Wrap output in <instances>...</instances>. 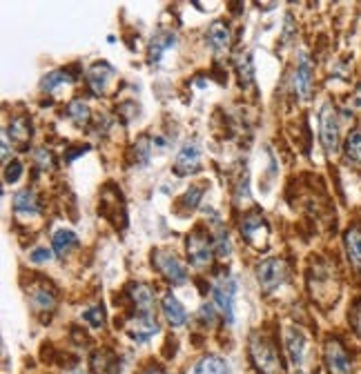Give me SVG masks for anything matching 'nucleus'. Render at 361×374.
Returning <instances> with one entry per match:
<instances>
[{
    "label": "nucleus",
    "mask_w": 361,
    "mask_h": 374,
    "mask_svg": "<svg viewBox=\"0 0 361 374\" xmlns=\"http://www.w3.org/2000/svg\"><path fill=\"white\" fill-rule=\"evenodd\" d=\"M201 198H203V185H192L190 190L178 198V205L183 210H194L198 203H201Z\"/></svg>",
    "instance_id": "c85d7f7f"
},
{
    "label": "nucleus",
    "mask_w": 361,
    "mask_h": 374,
    "mask_svg": "<svg viewBox=\"0 0 361 374\" xmlns=\"http://www.w3.org/2000/svg\"><path fill=\"white\" fill-rule=\"evenodd\" d=\"M85 152H89V145H78V147L71 149V154H67V156H65V161L69 163V161H74L76 156H83Z\"/></svg>",
    "instance_id": "c9c22d12"
},
{
    "label": "nucleus",
    "mask_w": 361,
    "mask_h": 374,
    "mask_svg": "<svg viewBox=\"0 0 361 374\" xmlns=\"http://www.w3.org/2000/svg\"><path fill=\"white\" fill-rule=\"evenodd\" d=\"M297 374H308V372H297Z\"/></svg>",
    "instance_id": "a19ab883"
},
{
    "label": "nucleus",
    "mask_w": 361,
    "mask_h": 374,
    "mask_svg": "<svg viewBox=\"0 0 361 374\" xmlns=\"http://www.w3.org/2000/svg\"><path fill=\"white\" fill-rule=\"evenodd\" d=\"M241 236L250 243L252 248H268V238H270V226H268V221L261 212H250L241 218Z\"/></svg>",
    "instance_id": "39448f33"
},
{
    "label": "nucleus",
    "mask_w": 361,
    "mask_h": 374,
    "mask_svg": "<svg viewBox=\"0 0 361 374\" xmlns=\"http://www.w3.org/2000/svg\"><path fill=\"white\" fill-rule=\"evenodd\" d=\"M208 45L214 49V51H223L230 47V41H232V31H230V25L225 21H214L208 29V36H205Z\"/></svg>",
    "instance_id": "aec40b11"
},
{
    "label": "nucleus",
    "mask_w": 361,
    "mask_h": 374,
    "mask_svg": "<svg viewBox=\"0 0 361 374\" xmlns=\"http://www.w3.org/2000/svg\"><path fill=\"white\" fill-rule=\"evenodd\" d=\"M285 352L288 357H290V363L295 368H299L303 363V357H305V336L301 330L297 328H288L285 330Z\"/></svg>",
    "instance_id": "2eb2a0df"
},
{
    "label": "nucleus",
    "mask_w": 361,
    "mask_h": 374,
    "mask_svg": "<svg viewBox=\"0 0 361 374\" xmlns=\"http://www.w3.org/2000/svg\"><path fill=\"white\" fill-rule=\"evenodd\" d=\"M132 303L136 305V314H154V290L148 283H132L128 288Z\"/></svg>",
    "instance_id": "4468645a"
},
{
    "label": "nucleus",
    "mask_w": 361,
    "mask_h": 374,
    "mask_svg": "<svg viewBox=\"0 0 361 374\" xmlns=\"http://www.w3.org/2000/svg\"><path fill=\"white\" fill-rule=\"evenodd\" d=\"M315 74H312V61L308 54H299V63L295 71V89L301 101H310L312 87H315Z\"/></svg>",
    "instance_id": "9d476101"
},
{
    "label": "nucleus",
    "mask_w": 361,
    "mask_h": 374,
    "mask_svg": "<svg viewBox=\"0 0 361 374\" xmlns=\"http://www.w3.org/2000/svg\"><path fill=\"white\" fill-rule=\"evenodd\" d=\"M67 374H87V372H83V370H71V372H67Z\"/></svg>",
    "instance_id": "ea45409f"
},
{
    "label": "nucleus",
    "mask_w": 361,
    "mask_h": 374,
    "mask_svg": "<svg viewBox=\"0 0 361 374\" xmlns=\"http://www.w3.org/2000/svg\"><path fill=\"white\" fill-rule=\"evenodd\" d=\"M350 325L361 336V298H357L350 305Z\"/></svg>",
    "instance_id": "473e14b6"
},
{
    "label": "nucleus",
    "mask_w": 361,
    "mask_h": 374,
    "mask_svg": "<svg viewBox=\"0 0 361 374\" xmlns=\"http://www.w3.org/2000/svg\"><path fill=\"white\" fill-rule=\"evenodd\" d=\"M344 243H346V254L350 258L352 268L357 272H361V228L359 226L348 228V232L344 236Z\"/></svg>",
    "instance_id": "4be33fe9"
},
{
    "label": "nucleus",
    "mask_w": 361,
    "mask_h": 374,
    "mask_svg": "<svg viewBox=\"0 0 361 374\" xmlns=\"http://www.w3.org/2000/svg\"><path fill=\"white\" fill-rule=\"evenodd\" d=\"M198 314H201V319L203 321H208V323H214V308L208 303V305H203L201 308V312H198Z\"/></svg>",
    "instance_id": "e433bc0d"
},
{
    "label": "nucleus",
    "mask_w": 361,
    "mask_h": 374,
    "mask_svg": "<svg viewBox=\"0 0 361 374\" xmlns=\"http://www.w3.org/2000/svg\"><path fill=\"white\" fill-rule=\"evenodd\" d=\"M150 145H152V141H150L148 136H143V138L136 143V147H134V158H136L138 165H146V163L150 161Z\"/></svg>",
    "instance_id": "7c9ffc66"
},
{
    "label": "nucleus",
    "mask_w": 361,
    "mask_h": 374,
    "mask_svg": "<svg viewBox=\"0 0 361 374\" xmlns=\"http://www.w3.org/2000/svg\"><path fill=\"white\" fill-rule=\"evenodd\" d=\"M346 158L355 165H361V129H352L344 145Z\"/></svg>",
    "instance_id": "a878e982"
},
{
    "label": "nucleus",
    "mask_w": 361,
    "mask_h": 374,
    "mask_svg": "<svg viewBox=\"0 0 361 374\" xmlns=\"http://www.w3.org/2000/svg\"><path fill=\"white\" fill-rule=\"evenodd\" d=\"M114 76H116L114 67L107 61H98L87 69V85L96 94V96H103V94L107 91V85L112 83Z\"/></svg>",
    "instance_id": "f8f14e48"
},
{
    "label": "nucleus",
    "mask_w": 361,
    "mask_h": 374,
    "mask_svg": "<svg viewBox=\"0 0 361 374\" xmlns=\"http://www.w3.org/2000/svg\"><path fill=\"white\" fill-rule=\"evenodd\" d=\"M3 161L5 165L9 163V138L7 136H3Z\"/></svg>",
    "instance_id": "4c0bfd02"
},
{
    "label": "nucleus",
    "mask_w": 361,
    "mask_h": 374,
    "mask_svg": "<svg viewBox=\"0 0 361 374\" xmlns=\"http://www.w3.org/2000/svg\"><path fill=\"white\" fill-rule=\"evenodd\" d=\"M237 69H239V79H241L243 89H250L252 85H255V65H252L250 56H243V59L239 61V65H237Z\"/></svg>",
    "instance_id": "cd10ccee"
},
{
    "label": "nucleus",
    "mask_w": 361,
    "mask_h": 374,
    "mask_svg": "<svg viewBox=\"0 0 361 374\" xmlns=\"http://www.w3.org/2000/svg\"><path fill=\"white\" fill-rule=\"evenodd\" d=\"M141 374H168L163 368H154V365H150V368H146Z\"/></svg>",
    "instance_id": "58836bf2"
},
{
    "label": "nucleus",
    "mask_w": 361,
    "mask_h": 374,
    "mask_svg": "<svg viewBox=\"0 0 361 374\" xmlns=\"http://www.w3.org/2000/svg\"><path fill=\"white\" fill-rule=\"evenodd\" d=\"M3 176H5V183L9 185V183H16L18 178L23 176V163L21 161H9L7 165H5V172H3Z\"/></svg>",
    "instance_id": "2f4dec72"
},
{
    "label": "nucleus",
    "mask_w": 361,
    "mask_h": 374,
    "mask_svg": "<svg viewBox=\"0 0 361 374\" xmlns=\"http://www.w3.org/2000/svg\"><path fill=\"white\" fill-rule=\"evenodd\" d=\"M288 276V266L283 258H265L257 266V278L259 285L265 292H273L279 285H283V280Z\"/></svg>",
    "instance_id": "0eeeda50"
},
{
    "label": "nucleus",
    "mask_w": 361,
    "mask_h": 374,
    "mask_svg": "<svg viewBox=\"0 0 361 374\" xmlns=\"http://www.w3.org/2000/svg\"><path fill=\"white\" fill-rule=\"evenodd\" d=\"M214 254V241L210 232L201 226H196L188 234V256L194 268H205Z\"/></svg>",
    "instance_id": "20e7f679"
},
{
    "label": "nucleus",
    "mask_w": 361,
    "mask_h": 374,
    "mask_svg": "<svg viewBox=\"0 0 361 374\" xmlns=\"http://www.w3.org/2000/svg\"><path fill=\"white\" fill-rule=\"evenodd\" d=\"M29 303L39 314L54 312V308H56V292H54L51 288H47L45 283L34 285L29 290Z\"/></svg>",
    "instance_id": "dca6fc26"
},
{
    "label": "nucleus",
    "mask_w": 361,
    "mask_h": 374,
    "mask_svg": "<svg viewBox=\"0 0 361 374\" xmlns=\"http://www.w3.org/2000/svg\"><path fill=\"white\" fill-rule=\"evenodd\" d=\"M319 138L321 145L328 154H337L339 145H341V129H339V118H337V109L332 103H326L319 111Z\"/></svg>",
    "instance_id": "7ed1b4c3"
},
{
    "label": "nucleus",
    "mask_w": 361,
    "mask_h": 374,
    "mask_svg": "<svg viewBox=\"0 0 361 374\" xmlns=\"http://www.w3.org/2000/svg\"><path fill=\"white\" fill-rule=\"evenodd\" d=\"M41 210H43L41 198L34 190H29V187L14 196V212L18 216H36V214H41Z\"/></svg>",
    "instance_id": "f3484780"
},
{
    "label": "nucleus",
    "mask_w": 361,
    "mask_h": 374,
    "mask_svg": "<svg viewBox=\"0 0 361 374\" xmlns=\"http://www.w3.org/2000/svg\"><path fill=\"white\" fill-rule=\"evenodd\" d=\"M51 246H54V252H56L59 256H67L71 250H74L78 246V238L74 232L69 230H59L56 234L51 236Z\"/></svg>",
    "instance_id": "b1692460"
},
{
    "label": "nucleus",
    "mask_w": 361,
    "mask_h": 374,
    "mask_svg": "<svg viewBox=\"0 0 361 374\" xmlns=\"http://www.w3.org/2000/svg\"><path fill=\"white\" fill-rule=\"evenodd\" d=\"M176 43V34L172 29H158L154 36H152V41H150V49H148V61L152 65H156L161 59H163V54L168 49H172Z\"/></svg>",
    "instance_id": "ddd939ff"
},
{
    "label": "nucleus",
    "mask_w": 361,
    "mask_h": 374,
    "mask_svg": "<svg viewBox=\"0 0 361 374\" xmlns=\"http://www.w3.org/2000/svg\"><path fill=\"white\" fill-rule=\"evenodd\" d=\"M323 359H326V368L330 374H352V361L350 354L344 348L339 339H328L326 341V350H323Z\"/></svg>",
    "instance_id": "6e6552de"
},
{
    "label": "nucleus",
    "mask_w": 361,
    "mask_h": 374,
    "mask_svg": "<svg viewBox=\"0 0 361 374\" xmlns=\"http://www.w3.org/2000/svg\"><path fill=\"white\" fill-rule=\"evenodd\" d=\"M161 310H163V316L172 328H180L188 321V312L174 294H166L161 298Z\"/></svg>",
    "instance_id": "a211bd4d"
},
{
    "label": "nucleus",
    "mask_w": 361,
    "mask_h": 374,
    "mask_svg": "<svg viewBox=\"0 0 361 374\" xmlns=\"http://www.w3.org/2000/svg\"><path fill=\"white\" fill-rule=\"evenodd\" d=\"M194 374H228V363L219 354H208L196 363Z\"/></svg>",
    "instance_id": "5701e85b"
},
{
    "label": "nucleus",
    "mask_w": 361,
    "mask_h": 374,
    "mask_svg": "<svg viewBox=\"0 0 361 374\" xmlns=\"http://www.w3.org/2000/svg\"><path fill=\"white\" fill-rule=\"evenodd\" d=\"M214 303L223 314L225 323H234V298H237V278L221 276L214 283Z\"/></svg>",
    "instance_id": "423d86ee"
},
{
    "label": "nucleus",
    "mask_w": 361,
    "mask_h": 374,
    "mask_svg": "<svg viewBox=\"0 0 361 374\" xmlns=\"http://www.w3.org/2000/svg\"><path fill=\"white\" fill-rule=\"evenodd\" d=\"M31 132L34 125L29 116H14L7 127V138H11L18 147H27V143L31 141Z\"/></svg>",
    "instance_id": "6ab92c4d"
},
{
    "label": "nucleus",
    "mask_w": 361,
    "mask_h": 374,
    "mask_svg": "<svg viewBox=\"0 0 361 374\" xmlns=\"http://www.w3.org/2000/svg\"><path fill=\"white\" fill-rule=\"evenodd\" d=\"M65 83H71V76H69V74H67L65 69H56V71L47 74V76L43 79L41 89L47 91V94H51V91H56L61 85H65Z\"/></svg>",
    "instance_id": "bb28decb"
},
{
    "label": "nucleus",
    "mask_w": 361,
    "mask_h": 374,
    "mask_svg": "<svg viewBox=\"0 0 361 374\" xmlns=\"http://www.w3.org/2000/svg\"><path fill=\"white\" fill-rule=\"evenodd\" d=\"M34 158L39 161V165L43 167V170H51L54 167V156H51V152H47V149H36Z\"/></svg>",
    "instance_id": "72a5a7b5"
},
{
    "label": "nucleus",
    "mask_w": 361,
    "mask_h": 374,
    "mask_svg": "<svg viewBox=\"0 0 361 374\" xmlns=\"http://www.w3.org/2000/svg\"><path fill=\"white\" fill-rule=\"evenodd\" d=\"M152 266H154V270L161 276L168 280V283H172V285L188 283V270H185V266L180 263V258L172 250L156 248L152 252Z\"/></svg>",
    "instance_id": "f03ea898"
},
{
    "label": "nucleus",
    "mask_w": 361,
    "mask_h": 374,
    "mask_svg": "<svg viewBox=\"0 0 361 374\" xmlns=\"http://www.w3.org/2000/svg\"><path fill=\"white\" fill-rule=\"evenodd\" d=\"M67 116L74 121L78 127H85L89 121H92V111H89L87 103H83L81 98H74V101H69V105H67Z\"/></svg>",
    "instance_id": "393cba45"
},
{
    "label": "nucleus",
    "mask_w": 361,
    "mask_h": 374,
    "mask_svg": "<svg viewBox=\"0 0 361 374\" xmlns=\"http://www.w3.org/2000/svg\"><path fill=\"white\" fill-rule=\"evenodd\" d=\"M49 258H51V250H47V248H36V250L29 254L31 263H47Z\"/></svg>",
    "instance_id": "f704fd0d"
},
{
    "label": "nucleus",
    "mask_w": 361,
    "mask_h": 374,
    "mask_svg": "<svg viewBox=\"0 0 361 374\" xmlns=\"http://www.w3.org/2000/svg\"><path fill=\"white\" fill-rule=\"evenodd\" d=\"M83 319L92 325L94 330H101L103 325H105V310H103V305H94V308H87L85 312H83Z\"/></svg>",
    "instance_id": "c756f323"
},
{
    "label": "nucleus",
    "mask_w": 361,
    "mask_h": 374,
    "mask_svg": "<svg viewBox=\"0 0 361 374\" xmlns=\"http://www.w3.org/2000/svg\"><path fill=\"white\" fill-rule=\"evenodd\" d=\"M125 332H128L136 343H146L154 334H158V323L154 319V314H134L128 321V325H125Z\"/></svg>",
    "instance_id": "9b49d317"
},
{
    "label": "nucleus",
    "mask_w": 361,
    "mask_h": 374,
    "mask_svg": "<svg viewBox=\"0 0 361 374\" xmlns=\"http://www.w3.org/2000/svg\"><path fill=\"white\" fill-rule=\"evenodd\" d=\"M248 348H250V361L259 374H279L281 363L273 339H268L263 332H252Z\"/></svg>",
    "instance_id": "f257e3e1"
},
{
    "label": "nucleus",
    "mask_w": 361,
    "mask_h": 374,
    "mask_svg": "<svg viewBox=\"0 0 361 374\" xmlns=\"http://www.w3.org/2000/svg\"><path fill=\"white\" fill-rule=\"evenodd\" d=\"M92 370L94 374H121V363L114 352L98 350L92 354Z\"/></svg>",
    "instance_id": "412c9836"
},
{
    "label": "nucleus",
    "mask_w": 361,
    "mask_h": 374,
    "mask_svg": "<svg viewBox=\"0 0 361 374\" xmlns=\"http://www.w3.org/2000/svg\"><path fill=\"white\" fill-rule=\"evenodd\" d=\"M198 170H201V149H198L194 141H188L178 149V154L174 158V172L176 176H188Z\"/></svg>",
    "instance_id": "1a4fd4ad"
}]
</instances>
